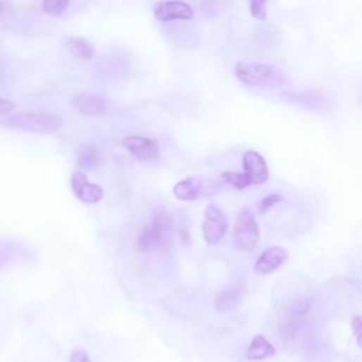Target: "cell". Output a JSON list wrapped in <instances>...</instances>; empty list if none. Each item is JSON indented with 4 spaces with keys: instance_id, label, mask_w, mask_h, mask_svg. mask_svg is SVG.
Segmentation results:
<instances>
[{
    "instance_id": "cell-10",
    "label": "cell",
    "mask_w": 362,
    "mask_h": 362,
    "mask_svg": "<svg viewBox=\"0 0 362 362\" xmlns=\"http://www.w3.org/2000/svg\"><path fill=\"white\" fill-rule=\"evenodd\" d=\"M123 146L139 161L153 160L158 154V146L156 142L137 135L126 136L123 139Z\"/></svg>"
},
{
    "instance_id": "cell-17",
    "label": "cell",
    "mask_w": 362,
    "mask_h": 362,
    "mask_svg": "<svg viewBox=\"0 0 362 362\" xmlns=\"http://www.w3.org/2000/svg\"><path fill=\"white\" fill-rule=\"evenodd\" d=\"M239 303V294L234 290H225L220 293L216 299V308L221 313L232 310Z\"/></svg>"
},
{
    "instance_id": "cell-9",
    "label": "cell",
    "mask_w": 362,
    "mask_h": 362,
    "mask_svg": "<svg viewBox=\"0 0 362 362\" xmlns=\"http://www.w3.org/2000/svg\"><path fill=\"white\" fill-rule=\"evenodd\" d=\"M242 166H244V174L249 178L251 185H265L269 178V168L265 161V158L254 150L245 151L242 157Z\"/></svg>"
},
{
    "instance_id": "cell-6",
    "label": "cell",
    "mask_w": 362,
    "mask_h": 362,
    "mask_svg": "<svg viewBox=\"0 0 362 362\" xmlns=\"http://www.w3.org/2000/svg\"><path fill=\"white\" fill-rule=\"evenodd\" d=\"M204 239L207 244H218L228 231V218L217 206H208L204 213Z\"/></svg>"
},
{
    "instance_id": "cell-24",
    "label": "cell",
    "mask_w": 362,
    "mask_h": 362,
    "mask_svg": "<svg viewBox=\"0 0 362 362\" xmlns=\"http://www.w3.org/2000/svg\"><path fill=\"white\" fill-rule=\"evenodd\" d=\"M308 308H310V301L308 300H303V301H300V303H297L294 306L293 314L294 316H304V314H307Z\"/></svg>"
},
{
    "instance_id": "cell-19",
    "label": "cell",
    "mask_w": 362,
    "mask_h": 362,
    "mask_svg": "<svg viewBox=\"0 0 362 362\" xmlns=\"http://www.w3.org/2000/svg\"><path fill=\"white\" fill-rule=\"evenodd\" d=\"M268 2H261V0H254V2H251V13L255 19L258 20H266L268 19V12H266V8H268Z\"/></svg>"
},
{
    "instance_id": "cell-3",
    "label": "cell",
    "mask_w": 362,
    "mask_h": 362,
    "mask_svg": "<svg viewBox=\"0 0 362 362\" xmlns=\"http://www.w3.org/2000/svg\"><path fill=\"white\" fill-rule=\"evenodd\" d=\"M170 230L171 223L168 214L161 208L157 210L150 224L146 225V228L139 237V249L143 252H149L166 246L170 239Z\"/></svg>"
},
{
    "instance_id": "cell-18",
    "label": "cell",
    "mask_w": 362,
    "mask_h": 362,
    "mask_svg": "<svg viewBox=\"0 0 362 362\" xmlns=\"http://www.w3.org/2000/svg\"><path fill=\"white\" fill-rule=\"evenodd\" d=\"M68 6H70V4L67 2V0H47V2H44L42 5L44 13H47L49 16H53V18L63 16L67 12Z\"/></svg>"
},
{
    "instance_id": "cell-1",
    "label": "cell",
    "mask_w": 362,
    "mask_h": 362,
    "mask_svg": "<svg viewBox=\"0 0 362 362\" xmlns=\"http://www.w3.org/2000/svg\"><path fill=\"white\" fill-rule=\"evenodd\" d=\"M0 126L35 133H54L61 127V120L49 113L20 112L13 115H0Z\"/></svg>"
},
{
    "instance_id": "cell-15",
    "label": "cell",
    "mask_w": 362,
    "mask_h": 362,
    "mask_svg": "<svg viewBox=\"0 0 362 362\" xmlns=\"http://www.w3.org/2000/svg\"><path fill=\"white\" fill-rule=\"evenodd\" d=\"M101 153L92 144H82L78 149V164L82 168H94L101 163Z\"/></svg>"
},
{
    "instance_id": "cell-22",
    "label": "cell",
    "mask_w": 362,
    "mask_h": 362,
    "mask_svg": "<svg viewBox=\"0 0 362 362\" xmlns=\"http://www.w3.org/2000/svg\"><path fill=\"white\" fill-rule=\"evenodd\" d=\"M351 328L354 330V334L356 337V344L358 347H361V334H362V320H361V316L355 314L352 318H351Z\"/></svg>"
},
{
    "instance_id": "cell-7",
    "label": "cell",
    "mask_w": 362,
    "mask_h": 362,
    "mask_svg": "<svg viewBox=\"0 0 362 362\" xmlns=\"http://www.w3.org/2000/svg\"><path fill=\"white\" fill-rule=\"evenodd\" d=\"M71 189L75 197L85 204H96L104 199V190L98 185L91 183L87 174L77 170L71 175Z\"/></svg>"
},
{
    "instance_id": "cell-8",
    "label": "cell",
    "mask_w": 362,
    "mask_h": 362,
    "mask_svg": "<svg viewBox=\"0 0 362 362\" xmlns=\"http://www.w3.org/2000/svg\"><path fill=\"white\" fill-rule=\"evenodd\" d=\"M153 16L158 22L190 20L194 18V11L186 2H157L153 6Z\"/></svg>"
},
{
    "instance_id": "cell-5",
    "label": "cell",
    "mask_w": 362,
    "mask_h": 362,
    "mask_svg": "<svg viewBox=\"0 0 362 362\" xmlns=\"http://www.w3.org/2000/svg\"><path fill=\"white\" fill-rule=\"evenodd\" d=\"M235 244L241 251H254L259 241V227L249 208H244L237 218Z\"/></svg>"
},
{
    "instance_id": "cell-16",
    "label": "cell",
    "mask_w": 362,
    "mask_h": 362,
    "mask_svg": "<svg viewBox=\"0 0 362 362\" xmlns=\"http://www.w3.org/2000/svg\"><path fill=\"white\" fill-rule=\"evenodd\" d=\"M221 181L225 185H230L231 187L234 189H238V190H242V189H246L251 185L249 178L244 174V173H235V171H225L220 175Z\"/></svg>"
},
{
    "instance_id": "cell-13",
    "label": "cell",
    "mask_w": 362,
    "mask_h": 362,
    "mask_svg": "<svg viewBox=\"0 0 362 362\" xmlns=\"http://www.w3.org/2000/svg\"><path fill=\"white\" fill-rule=\"evenodd\" d=\"M276 354V348L263 337V335H256L249 344V348L246 351L248 359L252 361H261L270 358Z\"/></svg>"
},
{
    "instance_id": "cell-2",
    "label": "cell",
    "mask_w": 362,
    "mask_h": 362,
    "mask_svg": "<svg viewBox=\"0 0 362 362\" xmlns=\"http://www.w3.org/2000/svg\"><path fill=\"white\" fill-rule=\"evenodd\" d=\"M237 78L251 87L277 88L283 84V74L273 65L265 63L241 61L235 65Z\"/></svg>"
},
{
    "instance_id": "cell-14",
    "label": "cell",
    "mask_w": 362,
    "mask_h": 362,
    "mask_svg": "<svg viewBox=\"0 0 362 362\" xmlns=\"http://www.w3.org/2000/svg\"><path fill=\"white\" fill-rule=\"evenodd\" d=\"M65 46L67 49L78 58L81 60H92L94 58V47L91 43L85 42L84 39H80V37H74V36H68L65 39Z\"/></svg>"
},
{
    "instance_id": "cell-4",
    "label": "cell",
    "mask_w": 362,
    "mask_h": 362,
    "mask_svg": "<svg viewBox=\"0 0 362 362\" xmlns=\"http://www.w3.org/2000/svg\"><path fill=\"white\" fill-rule=\"evenodd\" d=\"M218 190V185L214 180L206 177H189L178 181L173 189V194L177 200L193 201L201 197H210Z\"/></svg>"
},
{
    "instance_id": "cell-21",
    "label": "cell",
    "mask_w": 362,
    "mask_h": 362,
    "mask_svg": "<svg viewBox=\"0 0 362 362\" xmlns=\"http://www.w3.org/2000/svg\"><path fill=\"white\" fill-rule=\"evenodd\" d=\"M70 362H92V359L87 351L81 348H75L70 355Z\"/></svg>"
},
{
    "instance_id": "cell-20",
    "label": "cell",
    "mask_w": 362,
    "mask_h": 362,
    "mask_svg": "<svg viewBox=\"0 0 362 362\" xmlns=\"http://www.w3.org/2000/svg\"><path fill=\"white\" fill-rule=\"evenodd\" d=\"M280 201H283V196L279 193H272L262 200L259 210H261V213H266L269 208H272L273 206H276Z\"/></svg>"
},
{
    "instance_id": "cell-11",
    "label": "cell",
    "mask_w": 362,
    "mask_h": 362,
    "mask_svg": "<svg viewBox=\"0 0 362 362\" xmlns=\"http://www.w3.org/2000/svg\"><path fill=\"white\" fill-rule=\"evenodd\" d=\"M287 261V252L282 246L268 248L256 261L255 272L258 275H270Z\"/></svg>"
},
{
    "instance_id": "cell-23",
    "label": "cell",
    "mask_w": 362,
    "mask_h": 362,
    "mask_svg": "<svg viewBox=\"0 0 362 362\" xmlns=\"http://www.w3.org/2000/svg\"><path fill=\"white\" fill-rule=\"evenodd\" d=\"M15 104L6 98H0V115H6L15 111Z\"/></svg>"
},
{
    "instance_id": "cell-12",
    "label": "cell",
    "mask_w": 362,
    "mask_h": 362,
    "mask_svg": "<svg viewBox=\"0 0 362 362\" xmlns=\"http://www.w3.org/2000/svg\"><path fill=\"white\" fill-rule=\"evenodd\" d=\"M71 104L82 116H101L108 111L105 99L95 94H78L73 98Z\"/></svg>"
}]
</instances>
